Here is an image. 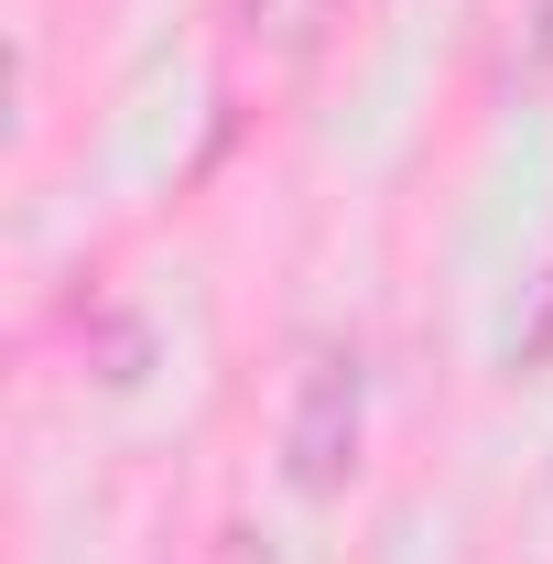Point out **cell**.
Segmentation results:
<instances>
[{"label":"cell","mask_w":553,"mask_h":564,"mask_svg":"<svg viewBox=\"0 0 553 564\" xmlns=\"http://www.w3.org/2000/svg\"><path fill=\"white\" fill-rule=\"evenodd\" d=\"M358 434H369V358L347 337H304L293 358V402H282V489L293 499H347L358 478Z\"/></svg>","instance_id":"1"},{"label":"cell","mask_w":553,"mask_h":564,"mask_svg":"<svg viewBox=\"0 0 553 564\" xmlns=\"http://www.w3.org/2000/svg\"><path fill=\"white\" fill-rule=\"evenodd\" d=\"M326 22H347V0H239V33L272 44V55H304Z\"/></svg>","instance_id":"2"},{"label":"cell","mask_w":553,"mask_h":564,"mask_svg":"<svg viewBox=\"0 0 553 564\" xmlns=\"http://www.w3.org/2000/svg\"><path fill=\"white\" fill-rule=\"evenodd\" d=\"M141 358H152V337H141L131 315H109V326H98V380H109V391H131Z\"/></svg>","instance_id":"3"},{"label":"cell","mask_w":553,"mask_h":564,"mask_svg":"<svg viewBox=\"0 0 553 564\" xmlns=\"http://www.w3.org/2000/svg\"><path fill=\"white\" fill-rule=\"evenodd\" d=\"M510 358H521V369H543V358H553V293H543V326H521V337H510Z\"/></svg>","instance_id":"4"}]
</instances>
